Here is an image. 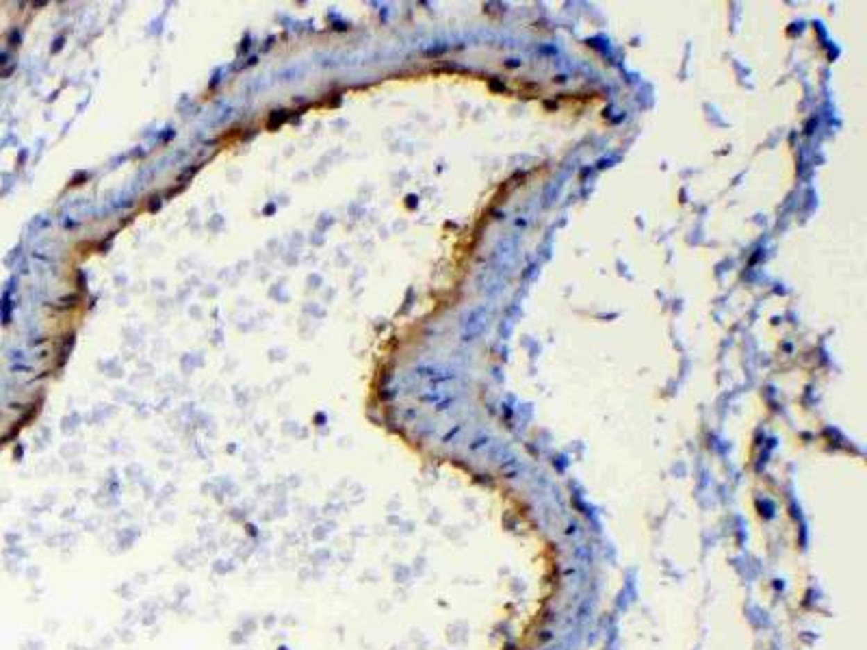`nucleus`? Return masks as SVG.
<instances>
[{
  "instance_id": "1",
  "label": "nucleus",
  "mask_w": 867,
  "mask_h": 650,
  "mask_svg": "<svg viewBox=\"0 0 867 650\" xmlns=\"http://www.w3.org/2000/svg\"><path fill=\"white\" fill-rule=\"evenodd\" d=\"M484 330H486V308H475L468 312V317L462 323V338L475 340Z\"/></svg>"
}]
</instances>
